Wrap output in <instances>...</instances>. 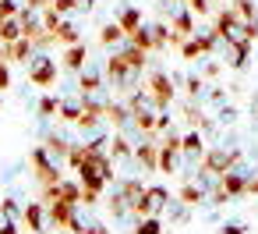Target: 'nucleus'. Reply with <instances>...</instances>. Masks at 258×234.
I'll return each mask as SVG.
<instances>
[{
    "instance_id": "16",
    "label": "nucleus",
    "mask_w": 258,
    "mask_h": 234,
    "mask_svg": "<svg viewBox=\"0 0 258 234\" xmlns=\"http://www.w3.org/2000/svg\"><path fill=\"white\" fill-rule=\"evenodd\" d=\"M68 230H71V234H89V230H92V223H89V216H85L82 202L75 206V213H71V220H68Z\"/></svg>"
},
{
    "instance_id": "20",
    "label": "nucleus",
    "mask_w": 258,
    "mask_h": 234,
    "mask_svg": "<svg viewBox=\"0 0 258 234\" xmlns=\"http://www.w3.org/2000/svg\"><path fill=\"white\" fill-rule=\"evenodd\" d=\"M135 234H163V223H159V216H142V220L135 223Z\"/></svg>"
},
{
    "instance_id": "31",
    "label": "nucleus",
    "mask_w": 258,
    "mask_h": 234,
    "mask_svg": "<svg viewBox=\"0 0 258 234\" xmlns=\"http://www.w3.org/2000/svg\"><path fill=\"white\" fill-rule=\"evenodd\" d=\"M173 4H184V0H173Z\"/></svg>"
},
{
    "instance_id": "27",
    "label": "nucleus",
    "mask_w": 258,
    "mask_h": 234,
    "mask_svg": "<svg viewBox=\"0 0 258 234\" xmlns=\"http://www.w3.org/2000/svg\"><path fill=\"white\" fill-rule=\"evenodd\" d=\"M8 85H11V75H8V68H4V64H0V92H4Z\"/></svg>"
},
{
    "instance_id": "22",
    "label": "nucleus",
    "mask_w": 258,
    "mask_h": 234,
    "mask_svg": "<svg viewBox=\"0 0 258 234\" xmlns=\"http://www.w3.org/2000/svg\"><path fill=\"white\" fill-rule=\"evenodd\" d=\"M180 54H184V57H187V61H195V57H202V43H198V39H195V36H191V39H187V43H184V46H180Z\"/></svg>"
},
{
    "instance_id": "12",
    "label": "nucleus",
    "mask_w": 258,
    "mask_h": 234,
    "mask_svg": "<svg viewBox=\"0 0 258 234\" xmlns=\"http://www.w3.org/2000/svg\"><path fill=\"white\" fill-rule=\"evenodd\" d=\"M32 50H36L32 39H18V43H8V46H4V57H8V61H29Z\"/></svg>"
},
{
    "instance_id": "30",
    "label": "nucleus",
    "mask_w": 258,
    "mask_h": 234,
    "mask_svg": "<svg viewBox=\"0 0 258 234\" xmlns=\"http://www.w3.org/2000/svg\"><path fill=\"white\" fill-rule=\"evenodd\" d=\"M57 234H71V230H68V227H64V230H57Z\"/></svg>"
},
{
    "instance_id": "10",
    "label": "nucleus",
    "mask_w": 258,
    "mask_h": 234,
    "mask_svg": "<svg viewBox=\"0 0 258 234\" xmlns=\"http://www.w3.org/2000/svg\"><path fill=\"white\" fill-rule=\"evenodd\" d=\"M25 223H29L32 230H43V227H46V202H43V199H36V202L25 206Z\"/></svg>"
},
{
    "instance_id": "8",
    "label": "nucleus",
    "mask_w": 258,
    "mask_h": 234,
    "mask_svg": "<svg viewBox=\"0 0 258 234\" xmlns=\"http://www.w3.org/2000/svg\"><path fill=\"white\" fill-rule=\"evenodd\" d=\"M57 114H60V121H82V114H85V96H64L60 100V107H57Z\"/></svg>"
},
{
    "instance_id": "7",
    "label": "nucleus",
    "mask_w": 258,
    "mask_h": 234,
    "mask_svg": "<svg viewBox=\"0 0 258 234\" xmlns=\"http://www.w3.org/2000/svg\"><path fill=\"white\" fill-rule=\"evenodd\" d=\"M166 202H170V192L166 188H159V184L145 188V216H159L166 209Z\"/></svg>"
},
{
    "instance_id": "6",
    "label": "nucleus",
    "mask_w": 258,
    "mask_h": 234,
    "mask_svg": "<svg viewBox=\"0 0 258 234\" xmlns=\"http://www.w3.org/2000/svg\"><path fill=\"white\" fill-rule=\"evenodd\" d=\"M247 188V170H226L223 177H219V192L230 199V195H240Z\"/></svg>"
},
{
    "instance_id": "28",
    "label": "nucleus",
    "mask_w": 258,
    "mask_h": 234,
    "mask_svg": "<svg viewBox=\"0 0 258 234\" xmlns=\"http://www.w3.org/2000/svg\"><path fill=\"white\" fill-rule=\"evenodd\" d=\"M71 4H75L78 11H92V8H96V0H71Z\"/></svg>"
},
{
    "instance_id": "13",
    "label": "nucleus",
    "mask_w": 258,
    "mask_h": 234,
    "mask_svg": "<svg viewBox=\"0 0 258 234\" xmlns=\"http://www.w3.org/2000/svg\"><path fill=\"white\" fill-rule=\"evenodd\" d=\"M96 92H103V71L89 68V71H82V96H96Z\"/></svg>"
},
{
    "instance_id": "32",
    "label": "nucleus",
    "mask_w": 258,
    "mask_h": 234,
    "mask_svg": "<svg viewBox=\"0 0 258 234\" xmlns=\"http://www.w3.org/2000/svg\"><path fill=\"white\" fill-rule=\"evenodd\" d=\"M254 110H258V103H254Z\"/></svg>"
},
{
    "instance_id": "4",
    "label": "nucleus",
    "mask_w": 258,
    "mask_h": 234,
    "mask_svg": "<svg viewBox=\"0 0 258 234\" xmlns=\"http://www.w3.org/2000/svg\"><path fill=\"white\" fill-rule=\"evenodd\" d=\"M78 177H82V181H85V177H99V181H110V156H103V153H92V149H89L85 163L78 167Z\"/></svg>"
},
{
    "instance_id": "3",
    "label": "nucleus",
    "mask_w": 258,
    "mask_h": 234,
    "mask_svg": "<svg viewBox=\"0 0 258 234\" xmlns=\"http://www.w3.org/2000/svg\"><path fill=\"white\" fill-rule=\"evenodd\" d=\"M226 15H230L233 25H240V29H247V32L258 36V4H254V0H230Z\"/></svg>"
},
{
    "instance_id": "29",
    "label": "nucleus",
    "mask_w": 258,
    "mask_h": 234,
    "mask_svg": "<svg viewBox=\"0 0 258 234\" xmlns=\"http://www.w3.org/2000/svg\"><path fill=\"white\" fill-rule=\"evenodd\" d=\"M219 234H244V227H240V223H226Z\"/></svg>"
},
{
    "instance_id": "14",
    "label": "nucleus",
    "mask_w": 258,
    "mask_h": 234,
    "mask_svg": "<svg viewBox=\"0 0 258 234\" xmlns=\"http://www.w3.org/2000/svg\"><path fill=\"white\" fill-rule=\"evenodd\" d=\"M223 61L230 68H244L247 64V46H237V43H223Z\"/></svg>"
},
{
    "instance_id": "21",
    "label": "nucleus",
    "mask_w": 258,
    "mask_h": 234,
    "mask_svg": "<svg viewBox=\"0 0 258 234\" xmlns=\"http://www.w3.org/2000/svg\"><path fill=\"white\" fill-rule=\"evenodd\" d=\"M110 156H117V160L131 156V146H127V138H124V135H113V138H110Z\"/></svg>"
},
{
    "instance_id": "11",
    "label": "nucleus",
    "mask_w": 258,
    "mask_h": 234,
    "mask_svg": "<svg viewBox=\"0 0 258 234\" xmlns=\"http://www.w3.org/2000/svg\"><path fill=\"white\" fill-rule=\"evenodd\" d=\"M117 25L124 29V39H127L135 29H142V11H138V8H124V11L117 15Z\"/></svg>"
},
{
    "instance_id": "17",
    "label": "nucleus",
    "mask_w": 258,
    "mask_h": 234,
    "mask_svg": "<svg viewBox=\"0 0 258 234\" xmlns=\"http://www.w3.org/2000/svg\"><path fill=\"white\" fill-rule=\"evenodd\" d=\"M57 43H64V46H75V43H82V36H78V25H71V22H60V29H57V36H53Z\"/></svg>"
},
{
    "instance_id": "18",
    "label": "nucleus",
    "mask_w": 258,
    "mask_h": 234,
    "mask_svg": "<svg viewBox=\"0 0 258 234\" xmlns=\"http://www.w3.org/2000/svg\"><path fill=\"white\" fill-rule=\"evenodd\" d=\"M180 149H184L187 156H202V149H205V146H202V131H187V135L180 138Z\"/></svg>"
},
{
    "instance_id": "1",
    "label": "nucleus",
    "mask_w": 258,
    "mask_h": 234,
    "mask_svg": "<svg viewBox=\"0 0 258 234\" xmlns=\"http://www.w3.org/2000/svg\"><path fill=\"white\" fill-rule=\"evenodd\" d=\"M142 92H145V96H149L159 110H166V107L173 103V78H170L166 71H152V75L145 78Z\"/></svg>"
},
{
    "instance_id": "15",
    "label": "nucleus",
    "mask_w": 258,
    "mask_h": 234,
    "mask_svg": "<svg viewBox=\"0 0 258 234\" xmlns=\"http://www.w3.org/2000/svg\"><path fill=\"white\" fill-rule=\"evenodd\" d=\"M205 199V184H198V181H187L184 188H180V199L177 202H184V206H198Z\"/></svg>"
},
{
    "instance_id": "9",
    "label": "nucleus",
    "mask_w": 258,
    "mask_h": 234,
    "mask_svg": "<svg viewBox=\"0 0 258 234\" xmlns=\"http://www.w3.org/2000/svg\"><path fill=\"white\" fill-rule=\"evenodd\" d=\"M85 57H89V46H85V39H82V43L68 46L60 61H64V68H68V71H82V68H85Z\"/></svg>"
},
{
    "instance_id": "23",
    "label": "nucleus",
    "mask_w": 258,
    "mask_h": 234,
    "mask_svg": "<svg viewBox=\"0 0 258 234\" xmlns=\"http://www.w3.org/2000/svg\"><path fill=\"white\" fill-rule=\"evenodd\" d=\"M22 8L15 4V0H0V22H8V18H15Z\"/></svg>"
},
{
    "instance_id": "5",
    "label": "nucleus",
    "mask_w": 258,
    "mask_h": 234,
    "mask_svg": "<svg viewBox=\"0 0 258 234\" xmlns=\"http://www.w3.org/2000/svg\"><path fill=\"white\" fill-rule=\"evenodd\" d=\"M29 78H32V85H53V78H57V61H50L46 54H39V57L32 61Z\"/></svg>"
},
{
    "instance_id": "25",
    "label": "nucleus",
    "mask_w": 258,
    "mask_h": 234,
    "mask_svg": "<svg viewBox=\"0 0 258 234\" xmlns=\"http://www.w3.org/2000/svg\"><path fill=\"white\" fill-rule=\"evenodd\" d=\"M202 89H205V85H202V78H198V75H191V78H187V92H191V96H198Z\"/></svg>"
},
{
    "instance_id": "19",
    "label": "nucleus",
    "mask_w": 258,
    "mask_h": 234,
    "mask_svg": "<svg viewBox=\"0 0 258 234\" xmlns=\"http://www.w3.org/2000/svg\"><path fill=\"white\" fill-rule=\"evenodd\" d=\"M99 39H103V46H120V43H124V29L113 22V25H106V29H103V36H99Z\"/></svg>"
},
{
    "instance_id": "2",
    "label": "nucleus",
    "mask_w": 258,
    "mask_h": 234,
    "mask_svg": "<svg viewBox=\"0 0 258 234\" xmlns=\"http://www.w3.org/2000/svg\"><path fill=\"white\" fill-rule=\"evenodd\" d=\"M240 160V153L237 149H223V146H216V149H209L205 156H202V174H212V177H223L226 170H233V163Z\"/></svg>"
},
{
    "instance_id": "24",
    "label": "nucleus",
    "mask_w": 258,
    "mask_h": 234,
    "mask_svg": "<svg viewBox=\"0 0 258 234\" xmlns=\"http://www.w3.org/2000/svg\"><path fill=\"white\" fill-rule=\"evenodd\" d=\"M57 107H60V100H53V96H46V100L39 103V110H43L46 117H50V114H57Z\"/></svg>"
},
{
    "instance_id": "26",
    "label": "nucleus",
    "mask_w": 258,
    "mask_h": 234,
    "mask_svg": "<svg viewBox=\"0 0 258 234\" xmlns=\"http://www.w3.org/2000/svg\"><path fill=\"white\" fill-rule=\"evenodd\" d=\"M244 192L258 195V170H247V188H244Z\"/></svg>"
}]
</instances>
